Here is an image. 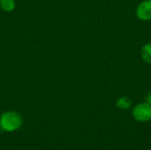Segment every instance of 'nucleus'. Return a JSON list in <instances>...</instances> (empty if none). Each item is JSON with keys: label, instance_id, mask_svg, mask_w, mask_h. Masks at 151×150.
Wrapping results in <instances>:
<instances>
[{"label": "nucleus", "instance_id": "nucleus-2", "mask_svg": "<svg viewBox=\"0 0 151 150\" xmlns=\"http://www.w3.org/2000/svg\"><path fill=\"white\" fill-rule=\"evenodd\" d=\"M133 118L138 122H148L151 119V105L149 103H141L132 111Z\"/></svg>", "mask_w": 151, "mask_h": 150}, {"label": "nucleus", "instance_id": "nucleus-7", "mask_svg": "<svg viewBox=\"0 0 151 150\" xmlns=\"http://www.w3.org/2000/svg\"><path fill=\"white\" fill-rule=\"evenodd\" d=\"M147 103H149L151 105V91L150 92V94L148 95V96H147Z\"/></svg>", "mask_w": 151, "mask_h": 150}, {"label": "nucleus", "instance_id": "nucleus-3", "mask_svg": "<svg viewBox=\"0 0 151 150\" xmlns=\"http://www.w3.org/2000/svg\"><path fill=\"white\" fill-rule=\"evenodd\" d=\"M136 16L141 20L151 19V0L141 2L136 9Z\"/></svg>", "mask_w": 151, "mask_h": 150}, {"label": "nucleus", "instance_id": "nucleus-1", "mask_svg": "<svg viewBox=\"0 0 151 150\" xmlns=\"http://www.w3.org/2000/svg\"><path fill=\"white\" fill-rule=\"evenodd\" d=\"M22 124L23 118L16 111H6L0 117V127L4 132H14L19 129Z\"/></svg>", "mask_w": 151, "mask_h": 150}, {"label": "nucleus", "instance_id": "nucleus-6", "mask_svg": "<svg viewBox=\"0 0 151 150\" xmlns=\"http://www.w3.org/2000/svg\"><path fill=\"white\" fill-rule=\"evenodd\" d=\"M16 4L14 0H0V7L3 11L10 12L15 9Z\"/></svg>", "mask_w": 151, "mask_h": 150}, {"label": "nucleus", "instance_id": "nucleus-4", "mask_svg": "<svg viewBox=\"0 0 151 150\" xmlns=\"http://www.w3.org/2000/svg\"><path fill=\"white\" fill-rule=\"evenodd\" d=\"M116 106L119 110L122 111H127L131 108L132 106V101L129 97L127 96H121L117 99L116 101Z\"/></svg>", "mask_w": 151, "mask_h": 150}, {"label": "nucleus", "instance_id": "nucleus-5", "mask_svg": "<svg viewBox=\"0 0 151 150\" xmlns=\"http://www.w3.org/2000/svg\"><path fill=\"white\" fill-rule=\"evenodd\" d=\"M141 56L143 61L148 64H151V42H147L142 47Z\"/></svg>", "mask_w": 151, "mask_h": 150}]
</instances>
